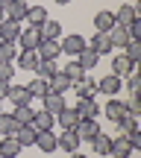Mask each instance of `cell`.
<instances>
[{
    "label": "cell",
    "mask_w": 141,
    "mask_h": 158,
    "mask_svg": "<svg viewBox=\"0 0 141 158\" xmlns=\"http://www.w3.org/2000/svg\"><path fill=\"white\" fill-rule=\"evenodd\" d=\"M73 111L79 114V120H97L100 117V102H94V97H82L73 102Z\"/></svg>",
    "instance_id": "6da1fadb"
},
{
    "label": "cell",
    "mask_w": 141,
    "mask_h": 158,
    "mask_svg": "<svg viewBox=\"0 0 141 158\" xmlns=\"http://www.w3.org/2000/svg\"><path fill=\"white\" fill-rule=\"evenodd\" d=\"M59 50L68 53V56H79V53L85 50V38H82L79 32H68L62 41H59Z\"/></svg>",
    "instance_id": "7a4b0ae2"
},
{
    "label": "cell",
    "mask_w": 141,
    "mask_h": 158,
    "mask_svg": "<svg viewBox=\"0 0 141 158\" xmlns=\"http://www.w3.org/2000/svg\"><path fill=\"white\" fill-rule=\"evenodd\" d=\"M121 88H124V79H121V76H115V73H109V76L97 79V94L118 97V94H121Z\"/></svg>",
    "instance_id": "3957f363"
},
{
    "label": "cell",
    "mask_w": 141,
    "mask_h": 158,
    "mask_svg": "<svg viewBox=\"0 0 141 158\" xmlns=\"http://www.w3.org/2000/svg\"><path fill=\"white\" fill-rule=\"evenodd\" d=\"M21 50H35V47L41 44V29H35V27H27V29H21V35H18V41H15Z\"/></svg>",
    "instance_id": "277c9868"
},
{
    "label": "cell",
    "mask_w": 141,
    "mask_h": 158,
    "mask_svg": "<svg viewBox=\"0 0 141 158\" xmlns=\"http://www.w3.org/2000/svg\"><path fill=\"white\" fill-rule=\"evenodd\" d=\"M79 143H82V141L77 138V132H73V129H62V135H56V149H65L68 155L77 152Z\"/></svg>",
    "instance_id": "5b68a950"
},
{
    "label": "cell",
    "mask_w": 141,
    "mask_h": 158,
    "mask_svg": "<svg viewBox=\"0 0 141 158\" xmlns=\"http://www.w3.org/2000/svg\"><path fill=\"white\" fill-rule=\"evenodd\" d=\"M6 18H9V21H27V12H29V3L27 0H9V6H6Z\"/></svg>",
    "instance_id": "8992f818"
},
{
    "label": "cell",
    "mask_w": 141,
    "mask_h": 158,
    "mask_svg": "<svg viewBox=\"0 0 141 158\" xmlns=\"http://www.w3.org/2000/svg\"><path fill=\"white\" fill-rule=\"evenodd\" d=\"M35 53H38V59H44V62H56V56H62L59 41H50V38H41V44L35 47Z\"/></svg>",
    "instance_id": "52a82bcc"
},
{
    "label": "cell",
    "mask_w": 141,
    "mask_h": 158,
    "mask_svg": "<svg viewBox=\"0 0 141 158\" xmlns=\"http://www.w3.org/2000/svg\"><path fill=\"white\" fill-rule=\"evenodd\" d=\"M132 21H138V6H132V3L118 6V12H115V23H118V27H130Z\"/></svg>",
    "instance_id": "ba28073f"
},
{
    "label": "cell",
    "mask_w": 141,
    "mask_h": 158,
    "mask_svg": "<svg viewBox=\"0 0 141 158\" xmlns=\"http://www.w3.org/2000/svg\"><path fill=\"white\" fill-rule=\"evenodd\" d=\"M73 132H77L79 141H88L91 143V141H94V135H100V126H97V120H79Z\"/></svg>",
    "instance_id": "9c48e42d"
},
{
    "label": "cell",
    "mask_w": 141,
    "mask_h": 158,
    "mask_svg": "<svg viewBox=\"0 0 141 158\" xmlns=\"http://www.w3.org/2000/svg\"><path fill=\"white\" fill-rule=\"evenodd\" d=\"M6 100L12 102V106H29V91L24 88V85H15V82H9V94H6Z\"/></svg>",
    "instance_id": "30bf717a"
},
{
    "label": "cell",
    "mask_w": 141,
    "mask_h": 158,
    "mask_svg": "<svg viewBox=\"0 0 141 158\" xmlns=\"http://www.w3.org/2000/svg\"><path fill=\"white\" fill-rule=\"evenodd\" d=\"M103 114H106L112 123H118L121 117H126V102H121L118 97H109V102H106V108H103Z\"/></svg>",
    "instance_id": "8fae6325"
},
{
    "label": "cell",
    "mask_w": 141,
    "mask_h": 158,
    "mask_svg": "<svg viewBox=\"0 0 141 158\" xmlns=\"http://www.w3.org/2000/svg\"><path fill=\"white\" fill-rule=\"evenodd\" d=\"M135 149L130 147V141H126V135H118V138H112V149H109V155L112 158H130Z\"/></svg>",
    "instance_id": "7c38bea8"
},
{
    "label": "cell",
    "mask_w": 141,
    "mask_h": 158,
    "mask_svg": "<svg viewBox=\"0 0 141 158\" xmlns=\"http://www.w3.org/2000/svg\"><path fill=\"white\" fill-rule=\"evenodd\" d=\"M18 35H21V23L3 18V21H0V41H12V44H15Z\"/></svg>",
    "instance_id": "4fadbf2b"
},
{
    "label": "cell",
    "mask_w": 141,
    "mask_h": 158,
    "mask_svg": "<svg viewBox=\"0 0 141 158\" xmlns=\"http://www.w3.org/2000/svg\"><path fill=\"white\" fill-rule=\"evenodd\" d=\"M106 35H109V41H112V47H115V50H124V47L132 41V38H130V32H126V27H118V23H115V27L109 29Z\"/></svg>",
    "instance_id": "5bb4252c"
},
{
    "label": "cell",
    "mask_w": 141,
    "mask_h": 158,
    "mask_svg": "<svg viewBox=\"0 0 141 158\" xmlns=\"http://www.w3.org/2000/svg\"><path fill=\"white\" fill-rule=\"evenodd\" d=\"M15 62H18V68H21V70H35L41 59H38V53H35V50H18Z\"/></svg>",
    "instance_id": "9a60e30c"
},
{
    "label": "cell",
    "mask_w": 141,
    "mask_h": 158,
    "mask_svg": "<svg viewBox=\"0 0 141 158\" xmlns=\"http://www.w3.org/2000/svg\"><path fill=\"white\" fill-rule=\"evenodd\" d=\"M115 27V12L112 9H100L94 15V32H109Z\"/></svg>",
    "instance_id": "2e32d148"
},
{
    "label": "cell",
    "mask_w": 141,
    "mask_h": 158,
    "mask_svg": "<svg viewBox=\"0 0 141 158\" xmlns=\"http://www.w3.org/2000/svg\"><path fill=\"white\" fill-rule=\"evenodd\" d=\"M71 88L77 91V100H82V97H97V82H94V79H88V76L77 79Z\"/></svg>",
    "instance_id": "e0dca14e"
},
{
    "label": "cell",
    "mask_w": 141,
    "mask_h": 158,
    "mask_svg": "<svg viewBox=\"0 0 141 158\" xmlns=\"http://www.w3.org/2000/svg\"><path fill=\"white\" fill-rule=\"evenodd\" d=\"M21 143H18V138L15 135H9V138H0V158H18L21 155Z\"/></svg>",
    "instance_id": "ac0fdd59"
},
{
    "label": "cell",
    "mask_w": 141,
    "mask_h": 158,
    "mask_svg": "<svg viewBox=\"0 0 141 158\" xmlns=\"http://www.w3.org/2000/svg\"><path fill=\"white\" fill-rule=\"evenodd\" d=\"M77 123H79V114L73 111V106H65L56 114V126H62V129H77Z\"/></svg>",
    "instance_id": "d6986e66"
},
{
    "label": "cell",
    "mask_w": 141,
    "mask_h": 158,
    "mask_svg": "<svg viewBox=\"0 0 141 158\" xmlns=\"http://www.w3.org/2000/svg\"><path fill=\"white\" fill-rule=\"evenodd\" d=\"M41 102H44V111H50L53 117H56V114L62 111L65 106H68V102H65V97H62V94H50V91H47V94L41 97Z\"/></svg>",
    "instance_id": "ffe728a7"
},
{
    "label": "cell",
    "mask_w": 141,
    "mask_h": 158,
    "mask_svg": "<svg viewBox=\"0 0 141 158\" xmlns=\"http://www.w3.org/2000/svg\"><path fill=\"white\" fill-rule=\"evenodd\" d=\"M91 50H94L97 53V56H109V53H112L115 50V47H112V41H109V35L106 32H94V38H91Z\"/></svg>",
    "instance_id": "44dd1931"
},
{
    "label": "cell",
    "mask_w": 141,
    "mask_h": 158,
    "mask_svg": "<svg viewBox=\"0 0 141 158\" xmlns=\"http://www.w3.org/2000/svg\"><path fill=\"white\" fill-rule=\"evenodd\" d=\"M132 70H135V62H130L124 53H118V56L112 59V73H115V76H121V79H124L126 73H132Z\"/></svg>",
    "instance_id": "7402d4cb"
},
{
    "label": "cell",
    "mask_w": 141,
    "mask_h": 158,
    "mask_svg": "<svg viewBox=\"0 0 141 158\" xmlns=\"http://www.w3.org/2000/svg\"><path fill=\"white\" fill-rule=\"evenodd\" d=\"M71 85H73V82L62 73V70H59L53 79H47V88H50V94H62V97H65V94L71 91Z\"/></svg>",
    "instance_id": "603a6c76"
},
{
    "label": "cell",
    "mask_w": 141,
    "mask_h": 158,
    "mask_svg": "<svg viewBox=\"0 0 141 158\" xmlns=\"http://www.w3.org/2000/svg\"><path fill=\"white\" fill-rule=\"evenodd\" d=\"M33 147H38L41 152H56V135H53V129L38 132V135H35V143H33Z\"/></svg>",
    "instance_id": "cb8c5ba5"
},
{
    "label": "cell",
    "mask_w": 141,
    "mask_h": 158,
    "mask_svg": "<svg viewBox=\"0 0 141 158\" xmlns=\"http://www.w3.org/2000/svg\"><path fill=\"white\" fill-rule=\"evenodd\" d=\"M18 129H21V123H18L12 114L0 111V138H9V135H18Z\"/></svg>",
    "instance_id": "d4e9b609"
},
{
    "label": "cell",
    "mask_w": 141,
    "mask_h": 158,
    "mask_svg": "<svg viewBox=\"0 0 141 158\" xmlns=\"http://www.w3.org/2000/svg\"><path fill=\"white\" fill-rule=\"evenodd\" d=\"M44 21H50V18H47V9H44V6H29V12H27V27L41 29V23H44Z\"/></svg>",
    "instance_id": "484cf974"
},
{
    "label": "cell",
    "mask_w": 141,
    "mask_h": 158,
    "mask_svg": "<svg viewBox=\"0 0 141 158\" xmlns=\"http://www.w3.org/2000/svg\"><path fill=\"white\" fill-rule=\"evenodd\" d=\"M77 62H79V68H82V70H85V73H88V70H91V68H97V62H100V56H97V53H94V50H91V47H88V44H85V50H82V53H79V56H77Z\"/></svg>",
    "instance_id": "4316f807"
},
{
    "label": "cell",
    "mask_w": 141,
    "mask_h": 158,
    "mask_svg": "<svg viewBox=\"0 0 141 158\" xmlns=\"http://www.w3.org/2000/svg\"><path fill=\"white\" fill-rule=\"evenodd\" d=\"M33 126H35L38 132H47V129H53V126H56V117H53L50 111H44V108H41V111H35Z\"/></svg>",
    "instance_id": "83f0119b"
},
{
    "label": "cell",
    "mask_w": 141,
    "mask_h": 158,
    "mask_svg": "<svg viewBox=\"0 0 141 158\" xmlns=\"http://www.w3.org/2000/svg\"><path fill=\"white\" fill-rule=\"evenodd\" d=\"M35 135H38V129L29 123V126H21L15 138H18V143H21V147H33V143H35Z\"/></svg>",
    "instance_id": "f1b7e54d"
},
{
    "label": "cell",
    "mask_w": 141,
    "mask_h": 158,
    "mask_svg": "<svg viewBox=\"0 0 141 158\" xmlns=\"http://www.w3.org/2000/svg\"><path fill=\"white\" fill-rule=\"evenodd\" d=\"M12 117H15L21 126H29V123H33V117H35V108H33V106H15Z\"/></svg>",
    "instance_id": "f546056e"
},
{
    "label": "cell",
    "mask_w": 141,
    "mask_h": 158,
    "mask_svg": "<svg viewBox=\"0 0 141 158\" xmlns=\"http://www.w3.org/2000/svg\"><path fill=\"white\" fill-rule=\"evenodd\" d=\"M59 35H62V23H59V21H44V23H41V38L59 41Z\"/></svg>",
    "instance_id": "4dcf8cb0"
},
{
    "label": "cell",
    "mask_w": 141,
    "mask_h": 158,
    "mask_svg": "<svg viewBox=\"0 0 141 158\" xmlns=\"http://www.w3.org/2000/svg\"><path fill=\"white\" fill-rule=\"evenodd\" d=\"M24 88L29 91V97H44L47 91H50V88H47V79H38V76H35V79H29Z\"/></svg>",
    "instance_id": "1f68e13d"
},
{
    "label": "cell",
    "mask_w": 141,
    "mask_h": 158,
    "mask_svg": "<svg viewBox=\"0 0 141 158\" xmlns=\"http://www.w3.org/2000/svg\"><path fill=\"white\" fill-rule=\"evenodd\" d=\"M91 147H94V152H97V155H109V149H112V138L100 132V135H94Z\"/></svg>",
    "instance_id": "d6a6232c"
},
{
    "label": "cell",
    "mask_w": 141,
    "mask_h": 158,
    "mask_svg": "<svg viewBox=\"0 0 141 158\" xmlns=\"http://www.w3.org/2000/svg\"><path fill=\"white\" fill-rule=\"evenodd\" d=\"M56 73H59L56 62H44V59H41V62H38V68H35V76H38V79H53Z\"/></svg>",
    "instance_id": "836d02e7"
},
{
    "label": "cell",
    "mask_w": 141,
    "mask_h": 158,
    "mask_svg": "<svg viewBox=\"0 0 141 158\" xmlns=\"http://www.w3.org/2000/svg\"><path fill=\"white\" fill-rule=\"evenodd\" d=\"M15 56H18V44L0 41V62H15Z\"/></svg>",
    "instance_id": "e575fe53"
},
{
    "label": "cell",
    "mask_w": 141,
    "mask_h": 158,
    "mask_svg": "<svg viewBox=\"0 0 141 158\" xmlns=\"http://www.w3.org/2000/svg\"><path fill=\"white\" fill-rule=\"evenodd\" d=\"M62 73H65V76H68V79H71V82H77V79H82V76H85V70H82V68H79V62H77V59H73V62H68V68H65V70H62Z\"/></svg>",
    "instance_id": "d590c367"
},
{
    "label": "cell",
    "mask_w": 141,
    "mask_h": 158,
    "mask_svg": "<svg viewBox=\"0 0 141 158\" xmlns=\"http://www.w3.org/2000/svg\"><path fill=\"white\" fill-rule=\"evenodd\" d=\"M124 56L130 59V62H138L141 59V41H130V44L124 47Z\"/></svg>",
    "instance_id": "8d00e7d4"
},
{
    "label": "cell",
    "mask_w": 141,
    "mask_h": 158,
    "mask_svg": "<svg viewBox=\"0 0 141 158\" xmlns=\"http://www.w3.org/2000/svg\"><path fill=\"white\" fill-rule=\"evenodd\" d=\"M118 126H121V135H126L130 129H135V126H138V117L126 114V117H121V120H118Z\"/></svg>",
    "instance_id": "74e56055"
},
{
    "label": "cell",
    "mask_w": 141,
    "mask_h": 158,
    "mask_svg": "<svg viewBox=\"0 0 141 158\" xmlns=\"http://www.w3.org/2000/svg\"><path fill=\"white\" fill-rule=\"evenodd\" d=\"M15 79V68L12 62H0V82H12Z\"/></svg>",
    "instance_id": "f35d334b"
},
{
    "label": "cell",
    "mask_w": 141,
    "mask_h": 158,
    "mask_svg": "<svg viewBox=\"0 0 141 158\" xmlns=\"http://www.w3.org/2000/svg\"><path fill=\"white\" fill-rule=\"evenodd\" d=\"M126 114H132V117H138L141 114V102H138V91L126 100Z\"/></svg>",
    "instance_id": "ab89813d"
},
{
    "label": "cell",
    "mask_w": 141,
    "mask_h": 158,
    "mask_svg": "<svg viewBox=\"0 0 141 158\" xmlns=\"http://www.w3.org/2000/svg\"><path fill=\"white\" fill-rule=\"evenodd\" d=\"M126 141H130V147H132V149H141V129H138V126L126 132Z\"/></svg>",
    "instance_id": "60d3db41"
},
{
    "label": "cell",
    "mask_w": 141,
    "mask_h": 158,
    "mask_svg": "<svg viewBox=\"0 0 141 158\" xmlns=\"http://www.w3.org/2000/svg\"><path fill=\"white\" fill-rule=\"evenodd\" d=\"M138 79H141V76L135 73V70H132V73H126V88H130L132 94H135V91H138Z\"/></svg>",
    "instance_id": "b9f144b4"
},
{
    "label": "cell",
    "mask_w": 141,
    "mask_h": 158,
    "mask_svg": "<svg viewBox=\"0 0 141 158\" xmlns=\"http://www.w3.org/2000/svg\"><path fill=\"white\" fill-rule=\"evenodd\" d=\"M6 94H9V82H0V100H6Z\"/></svg>",
    "instance_id": "7bdbcfd3"
},
{
    "label": "cell",
    "mask_w": 141,
    "mask_h": 158,
    "mask_svg": "<svg viewBox=\"0 0 141 158\" xmlns=\"http://www.w3.org/2000/svg\"><path fill=\"white\" fill-rule=\"evenodd\" d=\"M71 158H88V155H82V152H71Z\"/></svg>",
    "instance_id": "ee69618b"
},
{
    "label": "cell",
    "mask_w": 141,
    "mask_h": 158,
    "mask_svg": "<svg viewBox=\"0 0 141 158\" xmlns=\"http://www.w3.org/2000/svg\"><path fill=\"white\" fill-rule=\"evenodd\" d=\"M53 3H59V6H68V3H71V0H53Z\"/></svg>",
    "instance_id": "f6af8a7d"
},
{
    "label": "cell",
    "mask_w": 141,
    "mask_h": 158,
    "mask_svg": "<svg viewBox=\"0 0 141 158\" xmlns=\"http://www.w3.org/2000/svg\"><path fill=\"white\" fill-rule=\"evenodd\" d=\"M6 6H9V0H0V9H6Z\"/></svg>",
    "instance_id": "bcb514c9"
},
{
    "label": "cell",
    "mask_w": 141,
    "mask_h": 158,
    "mask_svg": "<svg viewBox=\"0 0 141 158\" xmlns=\"http://www.w3.org/2000/svg\"><path fill=\"white\" fill-rule=\"evenodd\" d=\"M3 18H6V12H3V9H0V21H3Z\"/></svg>",
    "instance_id": "7dc6e473"
}]
</instances>
